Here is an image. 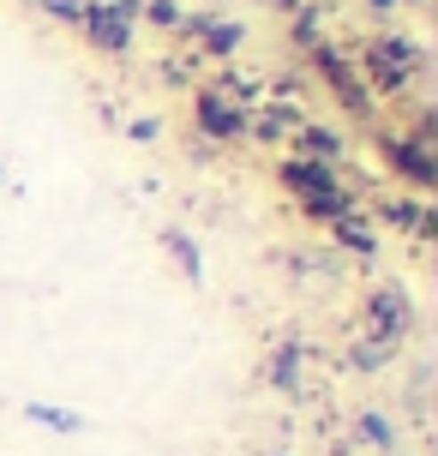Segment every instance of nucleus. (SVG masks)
<instances>
[{
	"mask_svg": "<svg viewBox=\"0 0 438 456\" xmlns=\"http://www.w3.org/2000/svg\"><path fill=\"white\" fill-rule=\"evenodd\" d=\"M253 91L240 85V78H229V85H205V91H192V126L205 138H216V144H234V138L253 133Z\"/></svg>",
	"mask_w": 438,
	"mask_h": 456,
	"instance_id": "1",
	"label": "nucleus"
},
{
	"mask_svg": "<svg viewBox=\"0 0 438 456\" xmlns=\"http://www.w3.org/2000/svg\"><path fill=\"white\" fill-rule=\"evenodd\" d=\"M361 67L372 72V96H385V91H409V78H415L420 67H426V48L415 43V37H402V30H385V37H372L367 54H361Z\"/></svg>",
	"mask_w": 438,
	"mask_h": 456,
	"instance_id": "2",
	"label": "nucleus"
},
{
	"mask_svg": "<svg viewBox=\"0 0 438 456\" xmlns=\"http://www.w3.org/2000/svg\"><path fill=\"white\" fill-rule=\"evenodd\" d=\"M139 6L144 0H85V19H78L85 43L96 54H133V43H139Z\"/></svg>",
	"mask_w": 438,
	"mask_h": 456,
	"instance_id": "3",
	"label": "nucleus"
},
{
	"mask_svg": "<svg viewBox=\"0 0 438 456\" xmlns=\"http://www.w3.org/2000/svg\"><path fill=\"white\" fill-rule=\"evenodd\" d=\"M378 162H385L391 175H402L409 186H420V192H433V186H438V157H433V138H420V133H402V126L378 133Z\"/></svg>",
	"mask_w": 438,
	"mask_h": 456,
	"instance_id": "4",
	"label": "nucleus"
},
{
	"mask_svg": "<svg viewBox=\"0 0 438 456\" xmlns=\"http://www.w3.org/2000/svg\"><path fill=\"white\" fill-rule=\"evenodd\" d=\"M312 61H319L324 85L337 91V102H343V109L354 114V120H372V114H378V96L367 91L361 67H354V61H343V48H337V43H319V48H312Z\"/></svg>",
	"mask_w": 438,
	"mask_h": 456,
	"instance_id": "5",
	"label": "nucleus"
},
{
	"mask_svg": "<svg viewBox=\"0 0 438 456\" xmlns=\"http://www.w3.org/2000/svg\"><path fill=\"white\" fill-rule=\"evenodd\" d=\"M277 181H282V192H295V199H300V210L348 186L343 168H324V162H306V157H282L277 162Z\"/></svg>",
	"mask_w": 438,
	"mask_h": 456,
	"instance_id": "6",
	"label": "nucleus"
},
{
	"mask_svg": "<svg viewBox=\"0 0 438 456\" xmlns=\"http://www.w3.org/2000/svg\"><path fill=\"white\" fill-rule=\"evenodd\" d=\"M367 319H372L378 337L409 342V330H415V300H409V289H402V282H378L367 295Z\"/></svg>",
	"mask_w": 438,
	"mask_h": 456,
	"instance_id": "7",
	"label": "nucleus"
},
{
	"mask_svg": "<svg viewBox=\"0 0 438 456\" xmlns=\"http://www.w3.org/2000/svg\"><path fill=\"white\" fill-rule=\"evenodd\" d=\"M288 144H295V157L324 162V168H343V157H348V138L337 126H319V120H300L295 133H288Z\"/></svg>",
	"mask_w": 438,
	"mask_h": 456,
	"instance_id": "8",
	"label": "nucleus"
},
{
	"mask_svg": "<svg viewBox=\"0 0 438 456\" xmlns=\"http://www.w3.org/2000/svg\"><path fill=\"white\" fill-rule=\"evenodd\" d=\"M330 234H337V247L354 252V258H378V252H385V234L367 223V210H354V216H343V223H330Z\"/></svg>",
	"mask_w": 438,
	"mask_h": 456,
	"instance_id": "9",
	"label": "nucleus"
},
{
	"mask_svg": "<svg viewBox=\"0 0 438 456\" xmlns=\"http://www.w3.org/2000/svg\"><path fill=\"white\" fill-rule=\"evenodd\" d=\"M264 379L277 396H300V342H277V354L264 366Z\"/></svg>",
	"mask_w": 438,
	"mask_h": 456,
	"instance_id": "10",
	"label": "nucleus"
},
{
	"mask_svg": "<svg viewBox=\"0 0 438 456\" xmlns=\"http://www.w3.org/2000/svg\"><path fill=\"white\" fill-rule=\"evenodd\" d=\"M354 438L372 444V451H396V420L385 409H361L354 414Z\"/></svg>",
	"mask_w": 438,
	"mask_h": 456,
	"instance_id": "11",
	"label": "nucleus"
},
{
	"mask_svg": "<svg viewBox=\"0 0 438 456\" xmlns=\"http://www.w3.org/2000/svg\"><path fill=\"white\" fill-rule=\"evenodd\" d=\"M162 247H168V258H174L192 282H205V252H199V240H192L186 228H162Z\"/></svg>",
	"mask_w": 438,
	"mask_h": 456,
	"instance_id": "12",
	"label": "nucleus"
},
{
	"mask_svg": "<svg viewBox=\"0 0 438 456\" xmlns=\"http://www.w3.org/2000/svg\"><path fill=\"white\" fill-rule=\"evenodd\" d=\"M24 420H36V427H48V433H85V414L72 409H54V403H24Z\"/></svg>",
	"mask_w": 438,
	"mask_h": 456,
	"instance_id": "13",
	"label": "nucleus"
},
{
	"mask_svg": "<svg viewBox=\"0 0 438 456\" xmlns=\"http://www.w3.org/2000/svg\"><path fill=\"white\" fill-rule=\"evenodd\" d=\"M181 19H186L181 0H144V6H139V24H157V30H174Z\"/></svg>",
	"mask_w": 438,
	"mask_h": 456,
	"instance_id": "14",
	"label": "nucleus"
},
{
	"mask_svg": "<svg viewBox=\"0 0 438 456\" xmlns=\"http://www.w3.org/2000/svg\"><path fill=\"white\" fill-rule=\"evenodd\" d=\"M36 6H43L48 19H61V24H78V19H85V0H36Z\"/></svg>",
	"mask_w": 438,
	"mask_h": 456,
	"instance_id": "15",
	"label": "nucleus"
},
{
	"mask_svg": "<svg viewBox=\"0 0 438 456\" xmlns=\"http://www.w3.org/2000/svg\"><path fill=\"white\" fill-rule=\"evenodd\" d=\"M126 138L150 144V138H162V120H157V114H133V120H126Z\"/></svg>",
	"mask_w": 438,
	"mask_h": 456,
	"instance_id": "16",
	"label": "nucleus"
},
{
	"mask_svg": "<svg viewBox=\"0 0 438 456\" xmlns=\"http://www.w3.org/2000/svg\"><path fill=\"white\" fill-rule=\"evenodd\" d=\"M367 6L378 12V19H391V12H396V0H367Z\"/></svg>",
	"mask_w": 438,
	"mask_h": 456,
	"instance_id": "17",
	"label": "nucleus"
},
{
	"mask_svg": "<svg viewBox=\"0 0 438 456\" xmlns=\"http://www.w3.org/2000/svg\"><path fill=\"white\" fill-rule=\"evenodd\" d=\"M271 6H277V12H300V6H306V0H271Z\"/></svg>",
	"mask_w": 438,
	"mask_h": 456,
	"instance_id": "18",
	"label": "nucleus"
},
{
	"mask_svg": "<svg viewBox=\"0 0 438 456\" xmlns=\"http://www.w3.org/2000/svg\"><path fill=\"white\" fill-rule=\"evenodd\" d=\"M396 6H426V0H396Z\"/></svg>",
	"mask_w": 438,
	"mask_h": 456,
	"instance_id": "19",
	"label": "nucleus"
}]
</instances>
